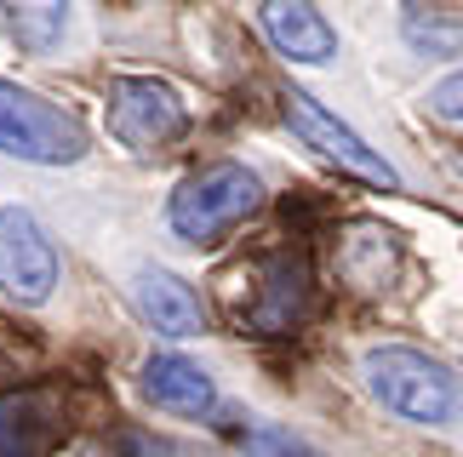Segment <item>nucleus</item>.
Returning a JSON list of instances; mask_svg holds the SVG:
<instances>
[{"label":"nucleus","mask_w":463,"mask_h":457,"mask_svg":"<svg viewBox=\"0 0 463 457\" xmlns=\"http://www.w3.org/2000/svg\"><path fill=\"white\" fill-rule=\"evenodd\" d=\"M366 389L383 412L406 417V424H430L447 429L463 417V383L440 366L435 355H423L412 343H378L366 349Z\"/></svg>","instance_id":"1"},{"label":"nucleus","mask_w":463,"mask_h":457,"mask_svg":"<svg viewBox=\"0 0 463 457\" xmlns=\"http://www.w3.org/2000/svg\"><path fill=\"white\" fill-rule=\"evenodd\" d=\"M263 206V183H258V172L252 166H241V161H212L201 172H189L184 183L172 189V201H166V228L184 246H218L235 223H246Z\"/></svg>","instance_id":"2"},{"label":"nucleus","mask_w":463,"mask_h":457,"mask_svg":"<svg viewBox=\"0 0 463 457\" xmlns=\"http://www.w3.org/2000/svg\"><path fill=\"white\" fill-rule=\"evenodd\" d=\"M0 154L29 166H69L86 154V126L29 86L0 80Z\"/></svg>","instance_id":"3"},{"label":"nucleus","mask_w":463,"mask_h":457,"mask_svg":"<svg viewBox=\"0 0 463 457\" xmlns=\"http://www.w3.org/2000/svg\"><path fill=\"white\" fill-rule=\"evenodd\" d=\"M103 120H109V137L120 149L132 154H155L184 137L189 126V109L184 98H177L172 80H155V75H120L109 86V109H103Z\"/></svg>","instance_id":"4"},{"label":"nucleus","mask_w":463,"mask_h":457,"mask_svg":"<svg viewBox=\"0 0 463 457\" xmlns=\"http://www.w3.org/2000/svg\"><path fill=\"white\" fill-rule=\"evenodd\" d=\"M287 120H292V132L304 137L320 161H332L337 172H349V178H361V183H378V189H395L401 183V172L389 166L383 154L349 126V120H337L326 103H315L309 92H298V86L287 92Z\"/></svg>","instance_id":"5"},{"label":"nucleus","mask_w":463,"mask_h":457,"mask_svg":"<svg viewBox=\"0 0 463 457\" xmlns=\"http://www.w3.org/2000/svg\"><path fill=\"white\" fill-rule=\"evenodd\" d=\"M0 292L29 309L58 292V252L24 206H0Z\"/></svg>","instance_id":"6"},{"label":"nucleus","mask_w":463,"mask_h":457,"mask_svg":"<svg viewBox=\"0 0 463 457\" xmlns=\"http://www.w3.org/2000/svg\"><path fill=\"white\" fill-rule=\"evenodd\" d=\"M309 297H315L309 257L304 252H280V257L263 263L252 303L241 309V326H252V331H292V326H304Z\"/></svg>","instance_id":"7"},{"label":"nucleus","mask_w":463,"mask_h":457,"mask_svg":"<svg viewBox=\"0 0 463 457\" xmlns=\"http://www.w3.org/2000/svg\"><path fill=\"white\" fill-rule=\"evenodd\" d=\"M258 17H263V34H269V46L280 51V58H292V63H332L337 34H332L326 17L315 12V0H263Z\"/></svg>","instance_id":"8"},{"label":"nucleus","mask_w":463,"mask_h":457,"mask_svg":"<svg viewBox=\"0 0 463 457\" xmlns=\"http://www.w3.org/2000/svg\"><path fill=\"white\" fill-rule=\"evenodd\" d=\"M132 303L137 314L160 331V338H194V331L206 326V314H201V297L189 292V280H177L166 269H144L132 280Z\"/></svg>","instance_id":"9"},{"label":"nucleus","mask_w":463,"mask_h":457,"mask_svg":"<svg viewBox=\"0 0 463 457\" xmlns=\"http://www.w3.org/2000/svg\"><path fill=\"white\" fill-rule=\"evenodd\" d=\"M144 395L160 412H177V417H212V406H218V383H212L189 355H149Z\"/></svg>","instance_id":"10"},{"label":"nucleus","mask_w":463,"mask_h":457,"mask_svg":"<svg viewBox=\"0 0 463 457\" xmlns=\"http://www.w3.org/2000/svg\"><path fill=\"white\" fill-rule=\"evenodd\" d=\"M58 424L46 395H0V457H41L58 441Z\"/></svg>","instance_id":"11"},{"label":"nucleus","mask_w":463,"mask_h":457,"mask_svg":"<svg viewBox=\"0 0 463 457\" xmlns=\"http://www.w3.org/2000/svg\"><path fill=\"white\" fill-rule=\"evenodd\" d=\"M0 29L24 51H52L69 34V0H0Z\"/></svg>","instance_id":"12"},{"label":"nucleus","mask_w":463,"mask_h":457,"mask_svg":"<svg viewBox=\"0 0 463 457\" xmlns=\"http://www.w3.org/2000/svg\"><path fill=\"white\" fill-rule=\"evenodd\" d=\"M246 452H252V457H326L320 446H309L304 434H292V429H280V424L246 429Z\"/></svg>","instance_id":"13"},{"label":"nucleus","mask_w":463,"mask_h":457,"mask_svg":"<svg viewBox=\"0 0 463 457\" xmlns=\"http://www.w3.org/2000/svg\"><path fill=\"white\" fill-rule=\"evenodd\" d=\"M430 115H435L452 137H463V69H452V75H440V80L430 86Z\"/></svg>","instance_id":"14"},{"label":"nucleus","mask_w":463,"mask_h":457,"mask_svg":"<svg viewBox=\"0 0 463 457\" xmlns=\"http://www.w3.org/2000/svg\"><path fill=\"white\" fill-rule=\"evenodd\" d=\"M115 457H184V446L160 441V434H144V429H127L115 441Z\"/></svg>","instance_id":"15"}]
</instances>
